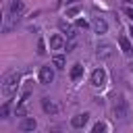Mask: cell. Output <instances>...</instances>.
I'll list each match as a JSON object with an SVG mask.
<instances>
[{
    "instance_id": "obj_23",
    "label": "cell",
    "mask_w": 133,
    "mask_h": 133,
    "mask_svg": "<svg viewBox=\"0 0 133 133\" xmlns=\"http://www.w3.org/2000/svg\"><path fill=\"white\" fill-rule=\"evenodd\" d=\"M129 35H131V37H133V25H131V27H129Z\"/></svg>"
},
{
    "instance_id": "obj_17",
    "label": "cell",
    "mask_w": 133,
    "mask_h": 133,
    "mask_svg": "<svg viewBox=\"0 0 133 133\" xmlns=\"http://www.w3.org/2000/svg\"><path fill=\"white\" fill-rule=\"evenodd\" d=\"M37 54H46V44H44L42 37L37 39Z\"/></svg>"
},
{
    "instance_id": "obj_18",
    "label": "cell",
    "mask_w": 133,
    "mask_h": 133,
    "mask_svg": "<svg viewBox=\"0 0 133 133\" xmlns=\"http://www.w3.org/2000/svg\"><path fill=\"white\" fill-rule=\"evenodd\" d=\"M102 131H106V123H96L94 125V133H102Z\"/></svg>"
},
{
    "instance_id": "obj_15",
    "label": "cell",
    "mask_w": 133,
    "mask_h": 133,
    "mask_svg": "<svg viewBox=\"0 0 133 133\" xmlns=\"http://www.w3.org/2000/svg\"><path fill=\"white\" fill-rule=\"evenodd\" d=\"M81 77H83V66H81V64H73V69H71V79L77 81V79H81Z\"/></svg>"
},
{
    "instance_id": "obj_20",
    "label": "cell",
    "mask_w": 133,
    "mask_h": 133,
    "mask_svg": "<svg viewBox=\"0 0 133 133\" xmlns=\"http://www.w3.org/2000/svg\"><path fill=\"white\" fill-rule=\"evenodd\" d=\"M66 15H69V17H75V15H79V6H71V8L66 10Z\"/></svg>"
},
{
    "instance_id": "obj_7",
    "label": "cell",
    "mask_w": 133,
    "mask_h": 133,
    "mask_svg": "<svg viewBox=\"0 0 133 133\" xmlns=\"http://www.w3.org/2000/svg\"><path fill=\"white\" fill-rule=\"evenodd\" d=\"M127 116V104L123 102V100H116V104H114V118H125Z\"/></svg>"
},
{
    "instance_id": "obj_11",
    "label": "cell",
    "mask_w": 133,
    "mask_h": 133,
    "mask_svg": "<svg viewBox=\"0 0 133 133\" xmlns=\"http://www.w3.org/2000/svg\"><path fill=\"white\" fill-rule=\"evenodd\" d=\"M118 44H121L123 54H127V56H131V54H133V46H131V42H129L125 35H118Z\"/></svg>"
},
{
    "instance_id": "obj_10",
    "label": "cell",
    "mask_w": 133,
    "mask_h": 133,
    "mask_svg": "<svg viewBox=\"0 0 133 133\" xmlns=\"http://www.w3.org/2000/svg\"><path fill=\"white\" fill-rule=\"evenodd\" d=\"M58 27H60L62 33H66V37H77V29L73 25H69L66 21H58Z\"/></svg>"
},
{
    "instance_id": "obj_9",
    "label": "cell",
    "mask_w": 133,
    "mask_h": 133,
    "mask_svg": "<svg viewBox=\"0 0 133 133\" xmlns=\"http://www.w3.org/2000/svg\"><path fill=\"white\" fill-rule=\"evenodd\" d=\"M23 10H25V4H23V0H12V2H10V8H8L10 17H19Z\"/></svg>"
},
{
    "instance_id": "obj_1",
    "label": "cell",
    "mask_w": 133,
    "mask_h": 133,
    "mask_svg": "<svg viewBox=\"0 0 133 133\" xmlns=\"http://www.w3.org/2000/svg\"><path fill=\"white\" fill-rule=\"evenodd\" d=\"M17 87H19V73H8L4 79H2V96L4 98H10L12 94H17Z\"/></svg>"
},
{
    "instance_id": "obj_24",
    "label": "cell",
    "mask_w": 133,
    "mask_h": 133,
    "mask_svg": "<svg viewBox=\"0 0 133 133\" xmlns=\"http://www.w3.org/2000/svg\"><path fill=\"white\" fill-rule=\"evenodd\" d=\"M125 2H133V0H125Z\"/></svg>"
},
{
    "instance_id": "obj_22",
    "label": "cell",
    "mask_w": 133,
    "mask_h": 133,
    "mask_svg": "<svg viewBox=\"0 0 133 133\" xmlns=\"http://www.w3.org/2000/svg\"><path fill=\"white\" fill-rule=\"evenodd\" d=\"M125 15H127L129 19H133V8H129V6H127V8H125Z\"/></svg>"
},
{
    "instance_id": "obj_19",
    "label": "cell",
    "mask_w": 133,
    "mask_h": 133,
    "mask_svg": "<svg viewBox=\"0 0 133 133\" xmlns=\"http://www.w3.org/2000/svg\"><path fill=\"white\" fill-rule=\"evenodd\" d=\"M0 116H2V118H6V116H8V102H4V104H2V108H0Z\"/></svg>"
},
{
    "instance_id": "obj_21",
    "label": "cell",
    "mask_w": 133,
    "mask_h": 133,
    "mask_svg": "<svg viewBox=\"0 0 133 133\" xmlns=\"http://www.w3.org/2000/svg\"><path fill=\"white\" fill-rule=\"evenodd\" d=\"M77 27H81V29H87V21H85V19H79V21H77Z\"/></svg>"
},
{
    "instance_id": "obj_5",
    "label": "cell",
    "mask_w": 133,
    "mask_h": 133,
    "mask_svg": "<svg viewBox=\"0 0 133 133\" xmlns=\"http://www.w3.org/2000/svg\"><path fill=\"white\" fill-rule=\"evenodd\" d=\"M64 46H66V42H64V37L60 33H56V35L50 37V50H62Z\"/></svg>"
},
{
    "instance_id": "obj_2",
    "label": "cell",
    "mask_w": 133,
    "mask_h": 133,
    "mask_svg": "<svg viewBox=\"0 0 133 133\" xmlns=\"http://www.w3.org/2000/svg\"><path fill=\"white\" fill-rule=\"evenodd\" d=\"M112 54H114V48H112V44H98V48H96V56L100 58V60H108V58H112Z\"/></svg>"
},
{
    "instance_id": "obj_6",
    "label": "cell",
    "mask_w": 133,
    "mask_h": 133,
    "mask_svg": "<svg viewBox=\"0 0 133 133\" xmlns=\"http://www.w3.org/2000/svg\"><path fill=\"white\" fill-rule=\"evenodd\" d=\"M54 79V69L52 66H42L39 69V81L42 83H50Z\"/></svg>"
},
{
    "instance_id": "obj_16",
    "label": "cell",
    "mask_w": 133,
    "mask_h": 133,
    "mask_svg": "<svg viewBox=\"0 0 133 133\" xmlns=\"http://www.w3.org/2000/svg\"><path fill=\"white\" fill-rule=\"evenodd\" d=\"M75 44H77V42H75V37H69L66 46H64V48H66V52H73V50H75Z\"/></svg>"
},
{
    "instance_id": "obj_13",
    "label": "cell",
    "mask_w": 133,
    "mask_h": 133,
    "mask_svg": "<svg viewBox=\"0 0 133 133\" xmlns=\"http://www.w3.org/2000/svg\"><path fill=\"white\" fill-rule=\"evenodd\" d=\"M94 29H96V33H106V29H108V23H106L102 17H98V19L94 21Z\"/></svg>"
},
{
    "instance_id": "obj_14",
    "label": "cell",
    "mask_w": 133,
    "mask_h": 133,
    "mask_svg": "<svg viewBox=\"0 0 133 133\" xmlns=\"http://www.w3.org/2000/svg\"><path fill=\"white\" fill-rule=\"evenodd\" d=\"M52 64H54L56 69H64V64H66L64 54H54V56H52Z\"/></svg>"
},
{
    "instance_id": "obj_8",
    "label": "cell",
    "mask_w": 133,
    "mask_h": 133,
    "mask_svg": "<svg viewBox=\"0 0 133 133\" xmlns=\"http://www.w3.org/2000/svg\"><path fill=\"white\" fill-rule=\"evenodd\" d=\"M35 127H37V123H35V118H33V116L21 118V123H19V129H21V131H33Z\"/></svg>"
},
{
    "instance_id": "obj_4",
    "label": "cell",
    "mask_w": 133,
    "mask_h": 133,
    "mask_svg": "<svg viewBox=\"0 0 133 133\" xmlns=\"http://www.w3.org/2000/svg\"><path fill=\"white\" fill-rule=\"evenodd\" d=\"M87 121H89V114H87V112H83V114L73 116V118H71V125H73L75 129H83V127L87 125Z\"/></svg>"
},
{
    "instance_id": "obj_12",
    "label": "cell",
    "mask_w": 133,
    "mask_h": 133,
    "mask_svg": "<svg viewBox=\"0 0 133 133\" xmlns=\"http://www.w3.org/2000/svg\"><path fill=\"white\" fill-rule=\"evenodd\" d=\"M42 108H44V112H48V114H56V112H58V106H56L50 98H44V100H42Z\"/></svg>"
},
{
    "instance_id": "obj_3",
    "label": "cell",
    "mask_w": 133,
    "mask_h": 133,
    "mask_svg": "<svg viewBox=\"0 0 133 133\" xmlns=\"http://www.w3.org/2000/svg\"><path fill=\"white\" fill-rule=\"evenodd\" d=\"M104 81H106V71H104V69H96V71L91 73V85H94V87H102Z\"/></svg>"
}]
</instances>
